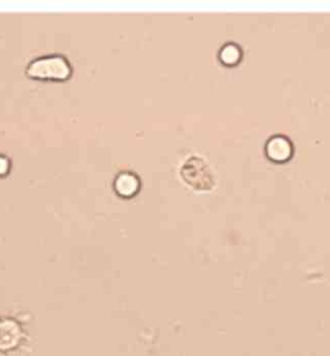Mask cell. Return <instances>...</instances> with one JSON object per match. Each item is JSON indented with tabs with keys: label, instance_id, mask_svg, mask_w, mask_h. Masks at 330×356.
I'll return each instance as SVG.
<instances>
[{
	"label": "cell",
	"instance_id": "3957f363",
	"mask_svg": "<svg viewBox=\"0 0 330 356\" xmlns=\"http://www.w3.org/2000/svg\"><path fill=\"white\" fill-rule=\"evenodd\" d=\"M24 330L14 318H0V353L16 350L24 340Z\"/></svg>",
	"mask_w": 330,
	"mask_h": 356
},
{
	"label": "cell",
	"instance_id": "8992f818",
	"mask_svg": "<svg viewBox=\"0 0 330 356\" xmlns=\"http://www.w3.org/2000/svg\"><path fill=\"white\" fill-rule=\"evenodd\" d=\"M219 60L227 67H234L242 60V51L236 43H227L219 51Z\"/></svg>",
	"mask_w": 330,
	"mask_h": 356
},
{
	"label": "cell",
	"instance_id": "5b68a950",
	"mask_svg": "<svg viewBox=\"0 0 330 356\" xmlns=\"http://www.w3.org/2000/svg\"><path fill=\"white\" fill-rule=\"evenodd\" d=\"M140 188V179L131 171H122L115 178L114 190L119 197L130 199L138 194Z\"/></svg>",
	"mask_w": 330,
	"mask_h": 356
},
{
	"label": "cell",
	"instance_id": "7a4b0ae2",
	"mask_svg": "<svg viewBox=\"0 0 330 356\" xmlns=\"http://www.w3.org/2000/svg\"><path fill=\"white\" fill-rule=\"evenodd\" d=\"M180 175L190 188L197 191H211L216 184V178L210 165L203 158L197 156L183 163Z\"/></svg>",
	"mask_w": 330,
	"mask_h": 356
},
{
	"label": "cell",
	"instance_id": "277c9868",
	"mask_svg": "<svg viewBox=\"0 0 330 356\" xmlns=\"http://www.w3.org/2000/svg\"><path fill=\"white\" fill-rule=\"evenodd\" d=\"M265 153L272 162L286 163L292 157L294 147L286 136H274L265 145Z\"/></svg>",
	"mask_w": 330,
	"mask_h": 356
},
{
	"label": "cell",
	"instance_id": "52a82bcc",
	"mask_svg": "<svg viewBox=\"0 0 330 356\" xmlns=\"http://www.w3.org/2000/svg\"><path fill=\"white\" fill-rule=\"evenodd\" d=\"M10 163L8 158L0 156V177H4L10 171Z\"/></svg>",
	"mask_w": 330,
	"mask_h": 356
},
{
	"label": "cell",
	"instance_id": "6da1fadb",
	"mask_svg": "<svg viewBox=\"0 0 330 356\" xmlns=\"http://www.w3.org/2000/svg\"><path fill=\"white\" fill-rule=\"evenodd\" d=\"M28 77L42 81H67L73 74L68 58L60 54H49L32 60L26 70Z\"/></svg>",
	"mask_w": 330,
	"mask_h": 356
}]
</instances>
